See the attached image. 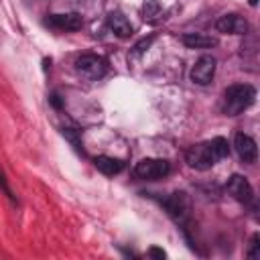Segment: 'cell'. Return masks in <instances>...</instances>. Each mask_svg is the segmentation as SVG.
Segmentation results:
<instances>
[{"mask_svg":"<svg viewBox=\"0 0 260 260\" xmlns=\"http://www.w3.org/2000/svg\"><path fill=\"white\" fill-rule=\"evenodd\" d=\"M75 71L87 79H102L106 73H108V61L100 55H93V53H85V55H79L75 59Z\"/></svg>","mask_w":260,"mask_h":260,"instance_id":"cell-4","label":"cell"},{"mask_svg":"<svg viewBox=\"0 0 260 260\" xmlns=\"http://www.w3.org/2000/svg\"><path fill=\"white\" fill-rule=\"evenodd\" d=\"M49 100H51V104H53L55 108H61V100H59V95H57V93H53Z\"/></svg>","mask_w":260,"mask_h":260,"instance_id":"cell-19","label":"cell"},{"mask_svg":"<svg viewBox=\"0 0 260 260\" xmlns=\"http://www.w3.org/2000/svg\"><path fill=\"white\" fill-rule=\"evenodd\" d=\"M93 165H95V169H98L100 173H104V175H108V177L118 175V173L124 169V162H122V160H118V158H114V156H106V154L95 156V158H93Z\"/></svg>","mask_w":260,"mask_h":260,"instance_id":"cell-13","label":"cell"},{"mask_svg":"<svg viewBox=\"0 0 260 260\" xmlns=\"http://www.w3.org/2000/svg\"><path fill=\"white\" fill-rule=\"evenodd\" d=\"M256 100V89L250 83H234L223 91V114L238 116Z\"/></svg>","mask_w":260,"mask_h":260,"instance_id":"cell-2","label":"cell"},{"mask_svg":"<svg viewBox=\"0 0 260 260\" xmlns=\"http://www.w3.org/2000/svg\"><path fill=\"white\" fill-rule=\"evenodd\" d=\"M181 41L189 49H211V47H217V43H219L215 37L203 35V32H185L181 37Z\"/></svg>","mask_w":260,"mask_h":260,"instance_id":"cell-11","label":"cell"},{"mask_svg":"<svg viewBox=\"0 0 260 260\" xmlns=\"http://www.w3.org/2000/svg\"><path fill=\"white\" fill-rule=\"evenodd\" d=\"M0 187L4 189V193H6L10 199H14V193H12V191H10V187L6 185V179H4V173H2V171H0Z\"/></svg>","mask_w":260,"mask_h":260,"instance_id":"cell-17","label":"cell"},{"mask_svg":"<svg viewBox=\"0 0 260 260\" xmlns=\"http://www.w3.org/2000/svg\"><path fill=\"white\" fill-rule=\"evenodd\" d=\"M171 173V162L165 158H142L134 167V175L144 181H158Z\"/></svg>","mask_w":260,"mask_h":260,"instance_id":"cell-5","label":"cell"},{"mask_svg":"<svg viewBox=\"0 0 260 260\" xmlns=\"http://www.w3.org/2000/svg\"><path fill=\"white\" fill-rule=\"evenodd\" d=\"M228 154H230L228 140L221 138V136H215L207 142H199V144L189 146L187 152H185V160H187L189 167H193L197 171H207L217 160L225 158Z\"/></svg>","mask_w":260,"mask_h":260,"instance_id":"cell-1","label":"cell"},{"mask_svg":"<svg viewBox=\"0 0 260 260\" xmlns=\"http://www.w3.org/2000/svg\"><path fill=\"white\" fill-rule=\"evenodd\" d=\"M225 189H228V193H230L236 201H240V203H244V205H252V203H254V189H252V185L248 183L246 177H242V175H232L230 181H228V185H225Z\"/></svg>","mask_w":260,"mask_h":260,"instance_id":"cell-6","label":"cell"},{"mask_svg":"<svg viewBox=\"0 0 260 260\" xmlns=\"http://www.w3.org/2000/svg\"><path fill=\"white\" fill-rule=\"evenodd\" d=\"M108 26L120 39H128L132 35V24L128 22V18L122 12H110L108 14Z\"/></svg>","mask_w":260,"mask_h":260,"instance_id":"cell-12","label":"cell"},{"mask_svg":"<svg viewBox=\"0 0 260 260\" xmlns=\"http://www.w3.org/2000/svg\"><path fill=\"white\" fill-rule=\"evenodd\" d=\"M258 242H260V236H258V234H254V236H252V240H250V248H248V252H246V254H248V258H258V256H260V252H258L260 244H258Z\"/></svg>","mask_w":260,"mask_h":260,"instance_id":"cell-14","label":"cell"},{"mask_svg":"<svg viewBox=\"0 0 260 260\" xmlns=\"http://www.w3.org/2000/svg\"><path fill=\"white\" fill-rule=\"evenodd\" d=\"M234 146H236L238 156H240L244 162H248V165L256 162L258 148H256V142H254L252 136H248V134H244V132H238V134L234 136Z\"/></svg>","mask_w":260,"mask_h":260,"instance_id":"cell-10","label":"cell"},{"mask_svg":"<svg viewBox=\"0 0 260 260\" xmlns=\"http://www.w3.org/2000/svg\"><path fill=\"white\" fill-rule=\"evenodd\" d=\"M215 28L219 32H228V35H246L250 30V24L240 14H223L215 20Z\"/></svg>","mask_w":260,"mask_h":260,"instance_id":"cell-9","label":"cell"},{"mask_svg":"<svg viewBox=\"0 0 260 260\" xmlns=\"http://www.w3.org/2000/svg\"><path fill=\"white\" fill-rule=\"evenodd\" d=\"M213 75H215V59L211 55H201L191 69V81L197 85H207L211 83Z\"/></svg>","mask_w":260,"mask_h":260,"instance_id":"cell-7","label":"cell"},{"mask_svg":"<svg viewBox=\"0 0 260 260\" xmlns=\"http://www.w3.org/2000/svg\"><path fill=\"white\" fill-rule=\"evenodd\" d=\"M47 26L55 28V30H65V32H71V30H79L83 26V16L77 14V12H65V14H49L47 20H45Z\"/></svg>","mask_w":260,"mask_h":260,"instance_id":"cell-8","label":"cell"},{"mask_svg":"<svg viewBox=\"0 0 260 260\" xmlns=\"http://www.w3.org/2000/svg\"><path fill=\"white\" fill-rule=\"evenodd\" d=\"M158 12H160V8H158V4L154 0H148L144 4V18H154Z\"/></svg>","mask_w":260,"mask_h":260,"instance_id":"cell-15","label":"cell"},{"mask_svg":"<svg viewBox=\"0 0 260 260\" xmlns=\"http://www.w3.org/2000/svg\"><path fill=\"white\" fill-rule=\"evenodd\" d=\"M160 205L165 207L169 217L175 223H179V225H183L189 219V215H191V197L185 191H175V193L162 197Z\"/></svg>","mask_w":260,"mask_h":260,"instance_id":"cell-3","label":"cell"},{"mask_svg":"<svg viewBox=\"0 0 260 260\" xmlns=\"http://www.w3.org/2000/svg\"><path fill=\"white\" fill-rule=\"evenodd\" d=\"M148 256H152V258H160V260H162L167 254H165V250H160V248H150V250H148Z\"/></svg>","mask_w":260,"mask_h":260,"instance_id":"cell-18","label":"cell"},{"mask_svg":"<svg viewBox=\"0 0 260 260\" xmlns=\"http://www.w3.org/2000/svg\"><path fill=\"white\" fill-rule=\"evenodd\" d=\"M258 4V0H250V6H256Z\"/></svg>","mask_w":260,"mask_h":260,"instance_id":"cell-20","label":"cell"},{"mask_svg":"<svg viewBox=\"0 0 260 260\" xmlns=\"http://www.w3.org/2000/svg\"><path fill=\"white\" fill-rule=\"evenodd\" d=\"M152 41H154V35H150L148 39H142L140 43H136V45H134V53H144V51L150 47V43H152Z\"/></svg>","mask_w":260,"mask_h":260,"instance_id":"cell-16","label":"cell"}]
</instances>
